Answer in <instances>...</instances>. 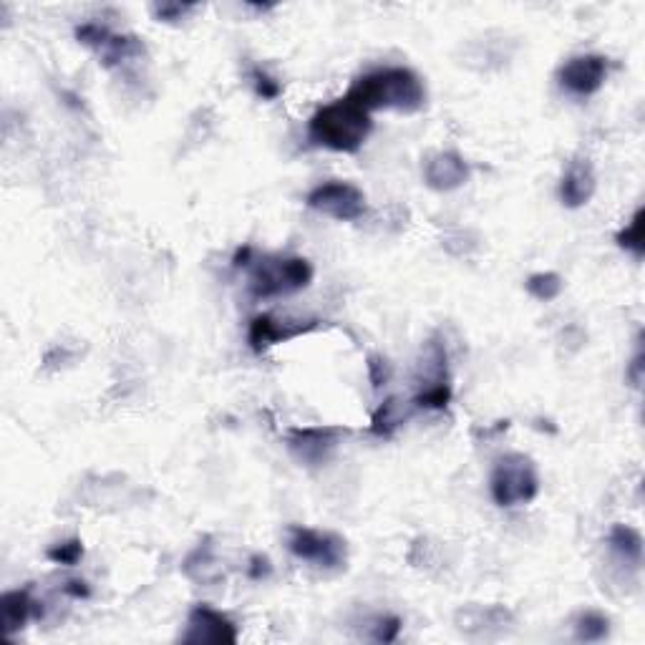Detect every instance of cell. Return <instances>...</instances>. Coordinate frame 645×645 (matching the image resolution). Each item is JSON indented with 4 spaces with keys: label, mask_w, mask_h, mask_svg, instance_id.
Segmentation results:
<instances>
[{
    "label": "cell",
    "mask_w": 645,
    "mask_h": 645,
    "mask_svg": "<svg viewBox=\"0 0 645 645\" xmlns=\"http://www.w3.org/2000/svg\"><path fill=\"white\" fill-rule=\"evenodd\" d=\"M608 79V58L600 53H580L567 58L557 71V81L572 96H593Z\"/></svg>",
    "instance_id": "9c48e42d"
},
{
    "label": "cell",
    "mask_w": 645,
    "mask_h": 645,
    "mask_svg": "<svg viewBox=\"0 0 645 645\" xmlns=\"http://www.w3.org/2000/svg\"><path fill=\"white\" fill-rule=\"evenodd\" d=\"M608 547L615 560L623 562L630 570H640L643 565V535L628 525H615L608 532Z\"/></svg>",
    "instance_id": "e0dca14e"
},
{
    "label": "cell",
    "mask_w": 645,
    "mask_h": 645,
    "mask_svg": "<svg viewBox=\"0 0 645 645\" xmlns=\"http://www.w3.org/2000/svg\"><path fill=\"white\" fill-rule=\"evenodd\" d=\"M464 623L459 628L464 633H474V630H489V628H504L512 620V613L507 608H472L467 613H459Z\"/></svg>",
    "instance_id": "ffe728a7"
},
{
    "label": "cell",
    "mask_w": 645,
    "mask_h": 645,
    "mask_svg": "<svg viewBox=\"0 0 645 645\" xmlns=\"http://www.w3.org/2000/svg\"><path fill=\"white\" fill-rule=\"evenodd\" d=\"M182 643L195 645H235L237 643V625L220 610L200 603L189 610L187 628L182 633Z\"/></svg>",
    "instance_id": "30bf717a"
},
{
    "label": "cell",
    "mask_w": 645,
    "mask_h": 645,
    "mask_svg": "<svg viewBox=\"0 0 645 645\" xmlns=\"http://www.w3.org/2000/svg\"><path fill=\"white\" fill-rule=\"evenodd\" d=\"M346 434L348 429L341 426H293L285 431V446L295 462L318 469L331 462Z\"/></svg>",
    "instance_id": "8992f818"
},
{
    "label": "cell",
    "mask_w": 645,
    "mask_h": 645,
    "mask_svg": "<svg viewBox=\"0 0 645 645\" xmlns=\"http://www.w3.org/2000/svg\"><path fill=\"white\" fill-rule=\"evenodd\" d=\"M525 288L535 300H540V303H550V300L560 298L562 288H565V280H562L557 273H535L527 278Z\"/></svg>",
    "instance_id": "7402d4cb"
},
{
    "label": "cell",
    "mask_w": 645,
    "mask_h": 645,
    "mask_svg": "<svg viewBox=\"0 0 645 645\" xmlns=\"http://www.w3.org/2000/svg\"><path fill=\"white\" fill-rule=\"evenodd\" d=\"M421 174H424L426 187L434 192H454V189L464 187L472 177L469 162L457 152H434L424 159L421 164Z\"/></svg>",
    "instance_id": "7c38bea8"
},
{
    "label": "cell",
    "mask_w": 645,
    "mask_h": 645,
    "mask_svg": "<svg viewBox=\"0 0 645 645\" xmlns=\"http://www.w3.org/2000/svg\"><path fill=\"white\" fill-rule=\"evenodd\" d=\"M63 595H69L74 600H86L91 598V588L86 580H69V583L63 585Z\"/></svg>",
    "instance_id": "f546056e"
},
{
    "label": "cell",
    "mask_w": 645,
    "mask_h": 645,
    "mask_svg": "<svg viewBox=\"0 0 645 645\" xmlns=\"http://www.w3.org/2000/svg\"><path fill=\"white\" fill-rule=\"evenodd\" d=\"M182 570L189 580H195V583H200V585L220 583L222 567H220V562H217L215 545H212L210 537H205V540H202L195 550L189 552V557L184 560Z\"/></svg>",
    "instance_id": "2e32d148"
},
{
    "label": "cell",
    "mask_w": 645,
    "mask_h": 645,
    "mask_svg": "<svg viewBox=\"0 0 645 645\" xmlns=\"http://www.w3.org/2000/svg\"><path fill=\"white\" fill-rule=\"evenodd\" d=\"M399 633L401 618H396V615H383V618H378L376 625H373L371 638L376 640V643H394V640L399 638Z\"/></svg>",
    "instance_id": "484cf974"
},
{
    "label": "cell",
    "mask_w": 645,
    "mask_h": 645,
    "mask_svg": "<svg viewBox=\"0 0 645 645\" xmlns=\"http://www.w3.org/2000/svg\"><path fill=\"white\" fill-rule=\"evenodd\" d=\"M615 242H618L625 252H630L635 260H643V255H645V210L643 207H638V210H635V215L630 217L628 225L618 232Z\"/></svg>",
    "instance_id": "44dd1931"
},
{
    "label": "cell",
    "mask_w": 645,
    "mask_h": 645,
    "mask_svg": "<svg viewBox=\"0 0 645 645\" xmlns=\"http://www.w3.org/2000/svg\"><path fill=\"white\" fill-rule=\"evenodd\" d=\"M285 542H288L290 555L323 572H338L348 562V545L336 532L290 525L285 532Z\"/></svg>",
    "instance_id": "5b68a950"
},
{
    "label": "cell",
    "mask_w": 645,
    "mask_h": 645,
    "mask_svg": "<svg viewBox=\"0 0 645 645\" xmlns=\"http://www.w3.org/2000/svg\"><path fill=\"white\" fill-rule=\"evenodd\" d=\"M368 378H371V386L373 391H381L383 386H389L391 376H394V366H391V361L386 356H368Z\"/></svg>",
    "instance_id": "cb8c5ba5"
},
{
    "label": "cell",
    "mask_w": 645,
    "mask_h": 645,
    "mask_svg": "<svg viewBox=\"0 0 645 645\" xmlns=\"http://www.w3.org/2000/svg\"><path fill=\"white\" fill-rule=\"evenodd\" d=\"M348 99L361 106L363 111H401L416 114L426 104V86L406 66H389L363 74L348 89Z\"/></svg>",
    "instance_id": "6da1fadb"
},
{
    "label": "cell",
    "mask_w": 645,
    "mask_h": 645,
    "mask_svg": "<svg viewBox=\"0 0 645 645\" xmlns=\"http://www.w3.org/2000/svg\"><path fill=\"white\" fill-rule=\"evenodd\" d=\"M76 41L99 53L101 66H106V69H119L124 63L137 61L147 53V48L137 36H121V33H114L104 23L96 21L81 23L76 28Z\"/></svg>",
    "instance_id": "52a82bcc"
},
{
    "label": "cell",
    "mask_w": 645,
    "mask_h": 645,
    "mask_svg": "<svg viewBox=\"0 0 645 645\" xmlns=\"http://www.w3.org/2000/svg\"><path fill=\"white\" fill-rule=\"evenodd\" d=\"M313 265L300 255H263L250 265L247 290L252 298L270 300L293 295L313 283Z\"/></svg>",
    "instance_id": "3957f363"
},
{
    "label": "cell",
    "mask_w": 645,
    "mask_h": 645,
    "mask_svg": "<svg viewBox=\"0 0 645 645\" xmlns=\"http://www.w3.org/2000/svg\"><path fill=\"white\" fill-rule=\"evenodd\" d=\"M250 79H252V89H255V94L260 96L263 101H275L280 94H283V86H280V81H275L273 76L265 74L263 69H252Z\"/></svg>",
    "instance_id": "d4e9b609"
},
{
    "label": "cell",
    "mask_w": 645,
    "mask_h": 645,
    "mask_svg": "<svg viewBox=\"0 0 645 645\" xmlns=\"http://www.w3.org/2000/svg\"><path fill=\"white\" fill-rule=\"evenodd\" d=\"M318 328V320H288V318H275V315H255L250 320V328H247V343L255 353L268 351L270 346H278V343L293 341V338L305 336V333L315 331Z\"/></svg>",
    "instance_id": "8fae6325"
},
{
    "label": "cell",
    "mask_w": 645,
    "mask_h": 645,
    "mask_svg": "<svg viewBox=\"0 0 645 645\" xmlns=\"http://www.w3.org/2000/svg\"><path fill=\"white\" fill-rule=\"evenodd\" d=\"M192 11H195V6H189V3H157V6L152 8L154 18L164 23H179Z\"/></svg>",
    "instance_id": "4316f807"
},
{
    "label": "cell",
    "mask_w": 645,
    "mask_h": 645,
    "mask_svg": "<svg viewBox=\"0 0 645 645\" xmlns=\"http://www.w3.org/2000/svg\"><path fill=\"white\" fill-rule=\"evenodd\" d=\"M305 205L310 210L320 212V215L331 217L338 222H356L366 215V195L361 189L351 182H333L318 184L315 189H310V195L305 197Z\"/></svg>",
    "instance_id": "ba28073f"
},
{
    "label": "cell",
    "mask_w": 645,
    "mask_h": 645,
    "mask_svg": "<svg viewBox=\"0 0 645 645\" xmlns=\"http://www.w3.org/2000/svg\"><path fill=\"white\" fill-rule=\"evenodd\" d=\"M645 356H643V341L638 336V348H635V356L630 358L628 368H625V378L633 389H640V383H643V366H645Z\"/></svg>",
    "instance_id": "83f0119b"
},
{
    "label": "cell",
    "mask_w": 645,
    "mask_h": 645,
    "mask_svg": "<svg viewBox=\"0 0 645 645\" xmlns=\"http://www.w3.org/2000/svg\"><path fill=\"white\" fill-rule=\"evenodd\" d=\"M252 263H255V250H252L250 245L237 247L235 257H232V265H235V268H250Z\"/></svg>",
    "instance_id": "4dcf8cb0"
},
{
    "label": "cell",
    "mask_w": 645,
    "mask_h": 645,
    "mask_svg": "<svg viewBox=\"0 0 645 645\" xmlns=\"http://www.w3.org/2000/svg\"><path fill=\"white\" fill-rule=\"evenodd\" d=\"M406 409L399 399H386L376 409V414L371 416V434L378 436V439H391V436L399 431V426L406 421Z\"/></svg>",
    "instance_id": "ac0fdd59"
},
{
    "label": "cell",
    "mask_w": 645,
    "mask_h": 645,
    "mask_svg": "<svg viewBox=\"0 0 645 645\" xmlns=\"http://www.w3.org/2000/svg\"><path fill=\"white\" fill-rule=\"evenodd\" d=\"M273 575V565H270V557L265 555H252L250 565H247V577L255 580V583H263L268 577Z\"/></svg>",
    "instance_id": "f1b7e54d"
},
{
    "label": "cell",
    "mask_w": 645,
    "mask_h": 645,
    "mask_svg": "<svg viewBox=\"0 0 645 645\" xmlns=\"http://www.w3.org/2000/svg\"><path fill=\"white\" fill-rule=\"evenodd\" d=\"M595 189H598V177L590 159L575 157L567 162L565 172L560 179V202L567 210H580L593 200Z\"/></svg>",
    "instance_id": "4fadbf2b"
},
{
    "label": "cell",
    "mask_w": 645,
    "mask_h": 645,
    "mask_svg": "<svg viewBox=\"0 0 645 645\" xmlns=\"http://www.w3.org/2000/svg\"><path fill=\"white\" fill-rule=\"evenodd\" d=\"M43 608H38V600H33L31 588L11 590L0 598V620H3V633L16 635L26 628L31 618H41Z\"/></svg>",
    "instance_id": "5bb4252c"
},
{
    "label": "cell",
    "mask_w": 645,
    "mask_h": 645,
    "mask_svg": "<svg viewBox=\"0 0 645 645\" xmlns=\"http://www.w3.org/2000/svg\"><path fill=\"white\" fill-rule=\"evenodd\" d=\"M572 630H575V640L580 643H600L610 635V618L598 610H585L575 618Z\"/></svg>",
    "instance_id": "d6986e66"
},
{
    "label": "cell",
    "mask_w": 645,
    "mask_h": 645,
    "mask_svg": "<svg viewBox=\"0 0 645 645\" xmlns=\"http://www.w3.org/2000/svg\"><path fill=\"white\" fill-rule=\"evenodd\" d=\"M489 492L497 507H520L530 504L540 494V477L537 467L527 454L509 451L494 462L489 474Z\"/></svg>",
    "instance_id": "277c9868"
},
{
    "label": "cell",
    "mask_w": 645,
    "mask_h": 645,
    "mask_svg": "<svg viewBox=\"0 0 645 645\" xmlns=\"http://www.w3.org/2000/svg\"><path fill=\"white\" fill-rule=\"evenodd\" d=\"M46 557L53 562V565L74 567V565H79V560L84 557V542H81L79 537H71V540L56 542L53 547H48Z\"/></svg>",
    "instance_id": "603a6c76"
},
{
    "label": "cell",
    "mask_w": 645,
    "mask_h": 645,
    "mask_svg": "<svg viewBox=\"0 0 645 645\" xmlns=\"http://www.w3.org/2000/svg\"><path fill=\"white\" fill-rule=\"evenodd\" d=\"M373 121L368 111L353 104L348 96L320 106L308 121V137L315 147L341 154H356L366 144Z\"/></svg>",
    "instance_id": "7a4b0ae2"
},
{
    "label": "cell",
    "mask_w": 645,
    "mask_h": 645,
    "mask_svg": "<svg viewBox=\"0 0 645 645\" xmlns=\"http://www.w3.org/2000/svg\"><path fill=\"white\" fill-rule=\"evenodd\" d=\"M441 386H451L449 356H446L444 341L439 336H434L426 341L424 353H421L419 391L441 389Z\"/></svg>",
    "instance_id": "9a60e30c"
}]
</instances>
